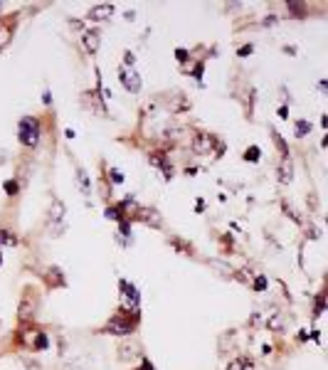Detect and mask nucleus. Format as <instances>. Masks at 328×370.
Returning a JSON list of instances; mask_svg holds the SVG:
<instances>
[{
	"mask_svg": "<svg viewBox=\"0 0 328 370\" xmlns=\"http://www.w3.org/2000/svg\"><path fill=\"white\" fill-rule=\"evenodd\" d=\"M111 178H114L116 183H121V180H123V175H121V173H119V170H111Z\"/></svg>",
	"mask_w": 328,
	"mask_h": 370,
	"instance_id": "nucleus-27",
	"label": "nucleus"
},
{
	"mask_svg": "<svg viewBox=\"0 0 328 370\" xmlns=\"http://www.w3.org/2000/svg\"><path fill=\"white\" fill-rule=\"evenodd\" d=\"M314 314H316V316H321V314H324V294L316 299V311H314Z\"/></svg>",
	"mask_w": 328,
	"mask_h": 370,
	"instance_id": "nucleus-20",
	"label": "nucleus"
},
{
	"mask_svg": "<svg viewBox=\"0 0 328 370\" xmlns=\"http://www.w3.org/2000/svg\"><path fill=\"white\" fill-rule=\"evenodd\" d=\"M269 133H272V138H274V143H277V146H279V151H282V156H284V158H287V156H289V148H287V143H284V138H282V136H279V133H277V131H274V128H272V131H269Z\"/></svg>",
	"mask_w": 328,
	"mask_h": 370,
	"instance_id": "nucleus-12",
	"label": "nucleus"
},
{
	"mask_svg": "<svg viewBox=\"0 0 328 370\" xmlns=\"http://www.w3.org/2000/svg\"><path fill=\"white\" fill-rule=\"evenodd\" d=\"M138 217H141L143 222H153V225H161V217H158V212H156V210L141 207V210H138Z\"/></svg>",
	"mask_w": 328,
	"mask_h": 370,
	"instance_id": "nucleus-10",
	"label": "nucleus"
},
{
	"mask_svg": "<svg viewBox=\"0 0 328 370\" xmlns=\"http://www.w3.org/2000/svg\"><path fill=\"white\" fill-rule=\"evenodd\" d=\"M133 331V324L123 316H114L106 326H104V333H111V336H128Z\"/></svg>",
	"mask_w": 328,
	"mask_h": 370,
	"instance_id": "nucleus-4",
	"label": "nucleus"
},
{
	"mask_svg": "<svg viewBox=\"0 0 328 370\" xmlns=\"http://www.w3.org/2000/svg\"><path fill=\"white\" fill-rule=\"evenodd\" d=\"M35 348H37V351H44V348H47V338H44V333H40V336L35 338Z\"/></svg>",
	"mask_w": 328,
	"mask_h": 370,
	"instance_id": "nucleus-19",
	"label": "nucleus"
},
{
	"mask_svg": "<svg viewBox=\"0 0 328 370\" xmlns=\"http://www.w3.org/2000/svg\"><path fill=\"white\" fill-rule=\"evenodd\" d=\"M247 54H252V44H245V47L240 49V57H247Z\"/></svg>",
	"mask_w": 328,
	"mask_h": 370,
	"instance_id": "nucleus-26",
	"label": "nucleus"
},
{
	"mask_svg": "<svg viewBox=\"0 0 328 370\" xmlns=\"http://www.w3.org/2000/svg\"><path fill=\"white\" fill-rule=\"evenodd\" d=\"M279 180H282V183H289V180H291V161H289V156L287 158H282V165H279Z\"/></svg>",
	"mask_w": 328,
	"mask_h": 370,
	"instance_id": "nucleus-11",
	"label": "nucleus"
},
{
	"mask_svg": "<svg viewBox=\"0 0 328 370\" xmlns=\"http://www.w3.org/2000/svg\"><path fill=\"white\" fill-rule=\"evenodd\" d=\"M193 77H195V79H200V77H203V62H198V64H195V69H193Z\"/></svg>",
	"mask_w": 328,
	"mask_h": 370,
	"instance_id": "nucleus-22",
	"label": "nucleus"
},
{
	"mask_svg": "<svg viewBox=\"0 0 328 370\" xmlns=\"http://www.w3.org/2000/svg\"><path fill=\"white\" fill-rule=\"evenodd\" d=\"M190 148H193V153H198V156H207V153H212V148H215V138H212L210 133H195L193 141H190Z\"/></svg>",
	"mask_w": 328,
	"mask_h": 370,
	"instance_id": "nucleus-2",
	"label": "nucleus"
},
{
	"mask_svg": "<svg viewBox=\"0 0 328 370\" xmlns=\"http://www.w3.org/2000/svg\"><path fill=\"white\" fill-rule=\"evenodd\" d=\"M119 79H121L126 91H131V94H138V91H141V77H138L133 69L121 67V69H119Z\"/></svg>",
	"mask_w": 328,
	"mask_h": 370,
	"instance_id": "nucleus-3",
	"label": "nucleus"
},
{
	"mask_svg": "<svg viewBox=\"0 0 328 370\" xmlns=\"http://www.w3.org/2000/svg\"><path fill=\"white\" fill-rule=\"evenodd\" d=\"M77 178H79L82 193H84V195H89V193H91V185H89V178H86V173H84V170H79V173H77Z\"/></svg>",
	"mask_w": 328,
	"mask_h": 370,
	"instance_id": "nucleus-15",
	"label": "nucleus"
},
{
	"mask_svg": "<svg viewBox=\"0 0 328 370\" xmlns=\"http://www.w3.org/2000/svg\"><path fill=\"white\" fill-rule=\"evenodd\" d=\"M227 370H254V361H249V358H235L230 366H227Z\"/></svg>",
	"mask_w": 328,
	"mask_h": 370,
	"instance_id": "nucleus-9",
	"label": "nucleus"
},
{
	"mask_svg": "<svg viewBox=\"0 0 328 370\" xmlns=\"http://www.w3.org/2000/svg\"><path fill=\"white\" fill-rule=\"evenodd\" d=\"M279 116H282V119H287V116H289V109H287V106H282V109H279Z\"/></svg>",
	"mask_w": 328,
	"mask_h": 370,
	"instance_id": "nucleus-28",
	"label": "nucleus"
},
{
	"mask_svg": "<svg viewBox=\"0 0 328 370\" xmlns=\"http://www.w3.org/2000/svg\"><path fill=\"white\" fill-rule=\"evenodd\" d=\"M175 57H178V62H185V59H188V52H185V49H178Z\"/></svg>",
	"mask_w": 328,
	"mask_h": 370,
	"instance_id": "nucleus-25",
	"label": "nucleus"
},
{
	"mask_svg": "<svg viewBox=\"0 0 328 370\" xmlns=\"http://www.w3.org/2000/svg\"><path fill=\"white\" fill-rule=\"evenodd\" d=\"M2 188H5V193H7V195H15V193H17V183H15V180H7Z\"/></svg>",
	"mask_w": 328,
	"mask_h": 370,
	"instance_id": "nucleus-18",
	"label": "nucleus"
},
{
	"mask_svg": "<svg viewBox=\"0 0 328 370\" xmlns=\"http://www.w3.org/2000/svg\"><path fill=\"white\" fill-rule=\"evenodd\" d=\"M245 161H252V163H254V161H259V148H257V146H249V148H247V151H245Z\"/></svg>",
	"mask_w": 328,
	"mask_h": 370,
	"instance_id": "nucleus-16",
	"label": "nucleus"
},
{
	"mask_svg": "<svg viewBox=\"0 0 328 370\" xmlns=\"http://www.w3.org/2000/svg\"><path fill=\"white\" fill-rule=\"evenodd\" d=\"M121 289H123V299L128 301V304H133V309L138 306V291L133 284H128V282H121Z\"/></svg>",
	"mask_w": 328,
	"mask_h": 370,
	"instance_id": "nucleus-8",
	"label": "nucleus"
},
{
	"mask_svg": "<svg viewBox=\"0 0 328 370\" xmlns=\"http://www.w3.org/2000/svg\"><path fill=\"white\" fill-rule=\"evenodd\" d=\"M114 15V5H109V2H104V5H94L89 12H86V17L91 20V22H104V20H109Z\"/></svg>",
	"mask_w": 328,
	"mask_h": 370,
	"instance_id": "nucleus-5",
	"label": "nucleus"
},
{
	"mask_svg": "<svg viewBox=\"0 0 328 370\" xmlns=\"http://www.w3.org/2000/svg\"><path fill=\"white\" fill-rule=\"evenodd\" d=\"M133 62H136V57H133L131 52H126V57H123V64H126V67H128V64L133 67Z\"/></svg>",
	"mask_w": 328,
	"mask_h": 370,
	"instance_id": "nucleus-24",
	"label": "nucleus"
},
{
	"mask_svg": "<svg viewBox=\"0 0 328 370\" xmlns=\"http://www.w3.org/2000/svg\"><path fill=\"white\" fill-rule=\"evenodd\" d=\"M40 136H42V128H40V121H37V119L25 116V119L20 121V126H17V138H20L22 146L35 148V146L40 143Z\"/></svg>",
	"mask_w": 328,
	"mask_h": 370,
	"instance_id": "nucleus-1",
	"label": "nucleus"
},
{
	"mask_svg": "<svg viewBox=\"0 0 328 370\" xmlns=\"http://www.w3.org/2000/svg\"><path fill=\"white\" fill-rule=\"evenodd\" d=\"M141 370H153V366H151V363L146 361V363H143V368H141Z\"/></svg>",
	"mask_w": 328,
	"mask_h": 370,
	"instance_id": "nucleus-29",
	"label": "nucleus"
},
{
	"mask_svg": "<svg viewBox=\"0 0 328 370\" xmlns=\"http://www.w3.org/2000/svg\"><path fill=\"white\" fill-rule=\"evenodd\" d=\"M82 40H84V47H86V52H89V54H94V52L99 49V42H101V35H99L96 30H84Z\"/></svg>",
	"mask_w": 328,
	"mask_h": 370,
	"instance_id": "nucleus-6",
	"label": "nucleus"
},
{
	"mask_svg": "<svg viewBox=\"0 0 328 370\" xmlns=\"http://www.w3.org/2000/svg\"><path fill=\"white\" fill-rule=\"evenodd\" d=\"M0 245H17V237L10 230H0Z\"/></svg>",
	"mask_w": 328,
	"mask_h": 370,
	"instance_id": "nucleus-14",
	"label": "nucleus"
},
{
	"mask_svg": "<svg viewBox=\"0 0 328 370\" xmlns=\"http://www.w3.org/2000/svg\"><path fill=\"white\" fill-rule=\"evenodd\" d=\"M148 161H151V165H158V168H163V175H165V178H170V175H173V165H168L163 151H156V153H151V156H148Z\"/></svg>",
	"mask_w": 328,
	"mask_h": 370,
	"instance_id": "nucleus-7",
	"label": "nucleus"
},
{
	"mask_svg": "<svg viewBox=\"0 0 328 370\" xmlns=\"http://www.w3.org/2000/svg\"><path fill=\"white\" fill-rule=\"evenodd\" d=\"M289 10H291V12H304V5H299V2H289Z\"/></svg>",
	"mask_w": 328,
	"mask_h": 370,
	"instance_id": "nucleus-23",
	"label": "nucleus"
},
{
	"mask_svg": "<svg viewBox=\"0 0 328 370\" xmlns=\"http://www.w3.org/2000/svg\"><path fill=\"white\" fill-rule=\"evenodd\" d=\"M309 131H311V123L306 121V119H299V121H296V136H299V138H304Z\"/></svg>",
	"mask_w": 328,
	"mask_h": 370,
	"instance_id": "nucleus-13",
	"label": "nucleus"
},
{
	"mask_svg": "<svg viewBox=\"0 0 328 370\" xmlns=\"http://www.w3.org/2000/svg\"><path fill=\"white\" fill-rule=\"evenodd\" d=\"M264 287H267V279H264V277H257V282H254V289H257V291H264Z\"/></svg>",
	"mask_w": 328,
	"mask_h": 370,
	"instance_id": "nucleus-21",
	"label": "nucleus"
},
{
	"mask_svg": "<svg viewBox=\"0 0 328 370\" xmlns=\"http://www.w3.org/2000/svg\"><path fill=\"white\" fill-rule=\"evenodd\" d=\"M106 217H109V220H123V215H121L119 207H106Z\"/></svg>",
	"mask_w": 328,
	"mask_h": 370,
	"instance_id": "nucleus-17",
	"label": "nucleus"
}]
</instances>
